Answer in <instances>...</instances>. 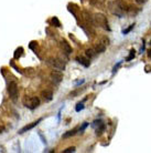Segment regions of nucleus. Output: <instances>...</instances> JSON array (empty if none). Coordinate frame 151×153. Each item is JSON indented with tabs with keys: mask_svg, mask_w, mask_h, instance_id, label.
<instances>
[{
	"mask_svg": "<svg viewBox=\"0 0 151 153\" xmlns=\"http://www.w3.org/2000/svg\"><path fill=\"white\" fill-rule=\"evenodd\" d=\"M109 44V40H108V38H103L102 40L98 42V43L95 46V50H96L97 53H103L104 51H105L106 49V47Z\"/></svg>",
	"mask_w": 151,
	"mask_h": 153,
	"instance_id": "nucleus-4",
	"label": "nucleus"
},
{
	"mask_svg": "<svg viewBox=\"0 0 151 153\" xmlns=\"http://www.w3.org/2000/svg\"><path fill=\"white\" fill-rule=\"evenodd\" d=\"M52 24H53V26H55V27H57V28H59V27H61V22L59 21V19H57L56 17L52 18Z\"/></svg>",
	"mask_w": 151,
	"mask_h": 153,
	"instance_id": "nucleus-16",
	"label": "nucleus"
},
{
	"mask_svg": "<svg viewBox=\"0 0 151 153\" xmlns=\"http://www.w3.org/2000/svg\"><path fill=\"white\" fill-rule=\"evenodd\" d=\"M82 83H84V80H81V81H78V82H77V86H78V84H82Z\"/></svg>",
	"mask_w": 151,
	"mask_h": 153,
	"instance_id": "nucleus-24",
	"label": "nucleus"
},
{
	"mask_svg": "<svg viewBox=\"0 0 151 153\" xmlns=\"http://www.w3.org/2000/svg\"><path fill=\"white\" fill-rule=\"evenodd\" d=\"M3 130H5V128L0 125V133H2V131H3Z\"/></svg>",
	"mask_w": 151,
	"mask_h": 153,
	"instance_id": "nucleus-25",
	"label": "nucleus"
},
{
	"mask_svg": "<svg viewBox=\"0 0 151 153\" xmlns=\"http://www.w3.org/2000/svg\"><path fill=\"white\" fill-rule=\"evenodd\" d=\"M41 120L42 119H39L38 121H35V122H32L31 124H29V125H26L24 128H22L20 131H19V133H24V132H27V131H29V130H31V129H33L34 127H37L38 124H39V122H41Z\"/></svg>",
	"mask_w": 151,
	"mask_h": 153,
	"instance_id": "nucleus-11",
	"label": "nucleus"
},
{
	"mask_svg": "<svg viewBox=\"0 0 151 153\" xmlns=\"http://www.w3.org/2000/svg\"><path fill=\"white\" fill-rule=\"evenodd\" d=\"M8 93H9V95H10V98H12V99H16L18 97V84L16 83L14 81H12V82L9 83Z\"/></svg>",
	"mask_w": 151,
	"mask_h": 153,
	"instance_id": "nucleus-6",
	"label": "nucleus"
},
{
	"mask_svg": "<svg viewBox=\"0 0 151 153\" xmlns=\"http://www.w3.org/2000/svg\"><path fill=\"white\" fill-rule=\"evenodd\" d=\"M148 55H149V57H150V58H151V51H149V53H148Z\"/></svg>",
	"mask_w": 151,
	"mask_h": 153,
	"instance_id": "nucleus-26",
	"label": "nucleus"
},
{
	"mask_svg": "<svg viewBox=\"0 0 151 153\" xmlns=\"http://www.w3.org/2000/svg\"><path fill=\"white\" fill-rule=\"evenodd\" d=\"M48 64L54 70H64V68H65L64 62L59 60V59H50L48 61Z\"/></svg>",
	"mask_w": 151,
	"mask_h": 153,
	"instance_id": "nucleus-3",
	"label": "nucleus"
},
{
	"mask_svg": "<svg viewBox=\"0 0 151 153\" xmlns=\"http://www.w3.org/2000/svg\"><path fill=\"white\" fill-rule=\"evenodd\" d=\"M39 105H40V100H39V98H37V97H31V98H29L26 102V107L29 108V109H31V110L37 109Z\"/></svg>",
	"mask_w": 151,
	"mask_h": 153,
	"instance_id": "nucleus-5",
	"label": "nucleus"
},
{
	"mask_svg": "<svg viewBox=\"0 0 151 153\" xmlns=\"http://www.w3.org/2000/svg\"><path fill=\"white\" fill-rule=\"evenodd\" d=\"M77 61H78L81 64H83L84 67H86V68H87V67H89V63H91V62H89V58H85V57L77 58Z\"/></svg>",
	"mask_w": 151,
	"mask_h": 153,
	"instance_id": "nucleus-12",
	"label": "nucleus"
},
{
	"mask_svg": "<svg viewBox=\"0 0 151 153\" xmlns=\"http://www.w3.org/2000/svg\"><path fill=\"white\" fill-rule=\"evenodd\" d=\"M93 21H94V23L97 27H100V28H103L105 30H108V31L110 30V28L108 27V20H107V18L103 13H96L93 17Z\"/></svg>",
	"mask_w": 151,
	"mask_h": 153,
	"instance_id": "nucleus-2",
	"label": "nucleus"
},
{
	"mask_svg": "<svg viewBox=\"0 0 151 153\" xmlns=\"http://www.w3.org/2000/svg\"><path fill=\"white\" fill-rule=\"evenodd\" d=\"M87 125H88V123H87V122H85V123L83 124V125H82V128H81V129H80V131H81V132H83V131L85 130L86 128H87Z\"/></svg>",
	"mask_w": 151,
	"mask_h": 153,
	"instance_id": "nucleus-21",
	"label": "nucleus"
},
{
	"mask_svg": "<svg viewBox=\"0 0 151 153\" xmlns=\"http://www.w3.org/2000/svg\"><path fill=\"white\" fill-rule=\"evenodd\" d=\"M109 10L113 15L117 16L119 18H123L125 15V11L127 10L125 3L121 1V0H115V1H110L109 2Z\"/></svg>",
	"mask_w": 151,
	"mask_h": 153,
	"instance_id": "nucleus-1",
	"label": "nucleus"
},
{
	"mask_svg": "<svg viewBox=\"0 0 151 153\" xmlns=\"http://www.w3.org/2000/svg\"><path fill=\"white\" fill-rule=\"evenodd\" d=\"M42 98L45 102H50L53 99V92L51 90H44L42 91Z\"/></svg>",
	"mask_w": 151,
	"mask_h": 153,
	"instance_id": "nucleus-10",
	"label": "nucleus"
},
{
	"mask_svg": "<svg viewBox=\"0 0 151 153\" xmlns=\"http://www.w3.org/2000/svg\"><path fill=\"white\" fill-rule=\"evenodd\" d=\"M120 64H121V61H119V62H118V63H117L116 66L114 67V70H113V73H115V72H116V71H117V69H118V67H119Z\"/></svg>",
	"mask_w": 151,
	"mask_h": 153,
	"instance_id": "nucleus-22",
	"label": "nucleus"
},
{
	"mask_svg": "<svg viewBox=\"0 0 151 153\" xmlns=\"http://www.w3.org/2000/svg\"><path fill=\"white\" fill-rule=\"evenodd\" d=\"M60 46H61V48H62L63 52H65L66 55H70V53L72 52V48H71V46H70V43H67V41L62 40L61 41V43H60Z\"/></svg>",
	"mask_w": 151,
	"mask_h": 153,
	"instance_id": "nucleus-9",
	"label": "nucleus"
},
{
	"mask_svg": "<svg viewBox=\"0 0 151 153\" xmlns=\"http://www.w3.org/2000/svg\"><path fill=\"white\" fill-rule=\"evenodd\" d=\"M135 52H136L135 50H131V51H130V55L127 58V61H130L132 58H135Z\"/></svg>",
	"mask_w": 151,
	"mask_h": 153,
	"instance_id": "nucleus-18",
	"label": "nucleus"
},
{
	"mask_svg": "<svg viewBox=\"0 0 151 153\" xmlns=\"http://www.w3.org/2000/svg\"><path fill=\"white\" fill-rule=\"evenodd\" d=\"M64 153H70V152H75V147H67L66 150L63 151Z\"/></svg>",
	"mask_w": 151,
	"mask_h": 153,
	"instance_id": "nucleus-17",
	"label": "nucleus"
},
{
	"mask_svg": "<svg viewBox=\"0 0 151 153\" xmlns=\"http://www.w3.org/2000/svg\"><path fill=\"white\" fill-rule=\"evenodd\" d=\"M51 79L54 83H60L63 80V74L61 72V70H53L51 72Z\"/></svg>",
	"mask_w": 151,
	"mask_h": 153,
	"instance_id": "nucleus-7",
	"label": "nucleus"
},
{
	"mask_svg": "<svg viewBox=\"0 0 151 153\" xmlns=\"http://www.w3.org/2000/svg\"><path fill=\"white\" fill-rule=\"evenodd\" d=\"M97 55L96 50H95V48H91V49H87L86 50V55H87V58H93V57H95V55Z\"/></svg>",
	"mask_w": 151,
	"mask_h": 153,
	"instance_id": "nucleus-13",
	"label": "nucleus"
},
{
	"mask_svg": "<svg viewBox=\"0 0 151 153\" xmlns=\"http://www.w3.org/2000/svg\"><path fill=\"white\" fill-rule=\"evenodd\" d=\"M76 131H77V129H73V130L69 131L67 133H65V134H63V138H70V136L74 135L75 133H76Z\"/></svg>",
	"mask_w": 151,
	"mask_h": 153,
	"instance_id": "nucleus-15",
	"label": "nucleus"
},
{
	"mask_svg": "<svg viewBox=\"0 0 151 153\" xmlns=\"http://www.w3.org/2000/svg\"><path fill=\"white\" fill-rule=\"evenodd\" d=\"M147 0H136V2L137 3H145Z\"/></svg>",
	"mask_w": 151,
	"mask_h": 153,
	"instance_id": "nucleus-23",
	"label": "nucleus"
},
{
	"mask_svg": "<svg viewBox=\"0 0 151 153\" xmlns=\"http://www.w3.org/2000/svg\"><path fill=\"white\" fill-rule=\"evenodd\" d=\"M93 127H96V134L98 135V134H102V133L104 132V130H105V124H104V122L102 121V120H98V121H94V123H93Z\"/></svg>",
	"mask_w": 151,
	"mask_h": 153,
	"instance_id": "nucleus-8",
	"label": "nucleus"
},
{
	"mask_svg": "<svg viewBox=\"0 0 151 153\" xmlns=\"http://www.w3.org/2000/svg\"><path fill=\"white\" fill-rule=\"evenodd\" d=\"M132 28H134V24H131V26H130V27H129L128 29H126V30H124V31H123V33H124V35H127V33H128V32H129V31H131V29H132Z\"/></svg>",
	"mask_w": 151,
	"mask_h": 153,
	"instance_id": "nucleus-20",
	"label": "nucleus"
},
{
	"mask_svg": "<svg viewBox=\"0 0 151 153\" xmlns=\"http://www.w3.org/2000/svg\"><path fill=\"white\" fill-rule=\"evenodd\" d=\"M83 109H84V105H83V103H78V104H77V107H76V109H75V110H76L77 112H80L81 110H83Z\"/></svg>",
	"mask_w": 151,
	"mask_h": 153,
	"instance_id": "nucleus-19",
	"label": "nucleus"
},
{
	"mask_svg": "<svg viewBox=\"0 0 151 153\" xmlns=\"http://www.w3.org/2000/svg\"><path fill=\"white\" fill-rule=\"evenodd\" d=\"M22 52H23V49L22 48H18L17 50H16V52H14V59H19L22 55Z\"/></svg>",
	"mask_w": 151,
	"mask_h": 153,
	"instance_id": "nucleus-14",
	"label": "nucleus"
}]
</instances>
